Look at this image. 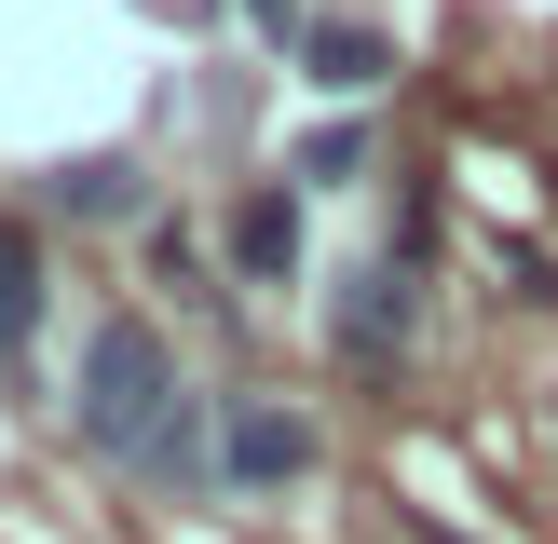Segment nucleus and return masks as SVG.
I'll return each instance as SVG.
<instances>
[{"mask_svg": "<svg viewBox=\"0 0 558 544\" xmlns=\"http://www.w3.org/2000/svg\"><path fill=\"white\" fill-rule=\"evenodd\" d=\"M232 14H245V27H259V41H272V54H300V41H314V14H300V0H232Z\"/></svg>", "mask_w": 558, "mask_h": 544, "instance_id": "nucleus-10", "label": "nucleus"}, {"mask_svg": "<svg viewBox=\"0 0 558 544\" xmlns=\"http://www.w3.org/2000/svg\"><path fill=\"white\" fill-rule=\"evenodd\" d=\"M178 395H191V381H178V354H163V326H150V313H96L82 381H69V422L96 435L109 462H136V449H150V422H163Z\"/></svg>", "mask_w": 558, "mask_h": 544, "instance_id": "nucleus-1", "label": "nucleus"}, {"mask_svg": "<svg viewBox=\"0 0 558 544\" xmlns=\"http://www.w3.org/2000/svg\"><path fill=\"white\" fill-rule=\"evenodd\" d=\"M409 341H423V259H354L327 286V354L381 381V368H409Z\"/></svg>", "mask_w": 558, "mask_h": 544, "instance_id": "nucleus-2", "label": "nucleus"}, {"mask_svg": "<svg viewBox=\"0 0 558 544\" xmlns=\"http://www.w3.org/2000/svg\"><path fill=\"white\" fill-rule=\"evenodd\" d=\"M368 150H381L368 123H314V136H300V190H354V177H368Z\"/></svg>", "mask_w": 558, "mask_h": 544, "instance_id": "nucleus-9", "label": "nucleus"}, {"mask_svg": "<svg viewBox=\"0 0 558 544\" xmlns=\"http://www.w3.org/2000/svg\"><path fill=\"white\" fill-rule=\"evenodd\" d=\"M314 462H327L314 408H287V395H218V490H300Z\"/></svg>", "mask_w": 558, "mask_h": 544, "instance_id": "nucleus-3", "label": "nucleus"}, {"mask_svg": "<svg viewBox=\"0 0 558 544\" xmlns=\"http://www.w3.org/2000/svg\"><path fill=\"white\" fill-rule=\"evenodd\" d=\"M136 477L178 490V504H191V490H218V395H178V408H163L150 449H136Z\"/></svg>", "mask_w": 558, "mask_h": 544, "instance_id": "nucleus-6", "label": "nucleus"}, {"mask_svg": "<svg viewBox=\"0 0 558 544\" xmlns=\"http://www.w3.org/2000/svg\"><path fill=\"white\" fill-rule=\"evenodd\" d=\"M232 272H245V286H300V272H314V218H300V190H245Z\"/></svg>", "mask_w": 558, "mask_h": 544, "instance_id": "nucleus-4", "label": "nucleus"}, {"mask_svg": "<svg viewBox=\"0 0 558 544\" xmlns=\"http://www.w3.org/2000/svg\"><path fill=\"white\" fill-rule=\"evenodd\" d=\"M41 205L82 218V232H96V218H150V163H136V150H69L41 177Z\"/></svg>", "mask_w": 558, "mask_h": 544, "instance_id": "nucleus-5", "label": "nucleus"}, {"mask_svg": "<svg viewBox=\"0 0 558 544\" xmlns=\"http://www.w3.org/2000/svg\"><path fill=\"white\" fill-rule=\"evenodd\" d=\"M381 69H396V41H381V27H354V14H327L314 41H300V82H327V96H368Z\"/></svg>", "mask_w": 558, "mask_h": 544, "instance_id": "nucleus-7", "label": "nucleus"}, {"mask_svg": "<svg viewBox=\"0 0 558 544\" xmlns=\"http://www.w3.org/2000/svg\"><path fill=\"white\" fill-rule=\"evenodd\" d=\"M41 313H54V272H41V245H27V218H0V354L41 341Z\"/></svg>", "mask_w": 558, "mask_h": 544, "instance_id": "nucleus-8", "label": "nucleus"}]
</instances>
